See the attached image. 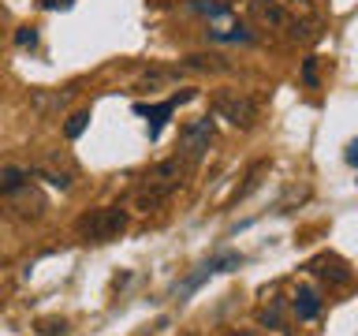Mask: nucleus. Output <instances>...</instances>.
Wrapping results in <instances>:
<instances>
[{
	"mask_svg": "<svg viewBox=\"0 0 358 336\" xmlns=\"http://www.w3.org/2000/svg\"><path fill=\"white\" fill-rule=\"evenodd\" d=\"M127 209L123 206H101V209H90L78 217L75 232L83 235L86 243H108V239H120L123 228H127Z\"/></svg>",
	"mask_w": 358,
	"mask_h": 336,
	"instance_id": "f257e3e1",
	"label": "nucleus"
},
{
	"mask_svg": "<svg viewBox=\"0 0 358 336\" xmlns=\"http://www.w3.org/2000/svg\"><path fill=\"white\" fill-rule=\"evenodd\" d=\"M213 112H217L220 120H228L231 127H254L257 120V101L250 94H243V90H220L217 97H213Z\"/></svg>",
	"mask_w": 358,
	"mask_h": 336,
	"instance_id": "f03ea898",
	"label": "nucleus"
},
{
	"mask_svg": "<svg viewBox=\"0 0 358 336\" xmlns=\"http://www.w3.org/2000/svg\"><path fill=\"white\" fill-rule=\"evenodd\" d=\"M213 142V120H190L183 131H179V157H183L187 164H198L201 157H206Z\"/></svg>",
	"mask_w": 358,
	"mask_h": 336,
	"instance_id": "7ed1b4c3",
	"label": "nucleus"
},
{
	"mask_svg": "<svg viewBox=\"0 0 358 336\" xmlns=\"http://www.w3.org/2000/svg\"><path fill=\"white\" fill-rule=\"evenodd\" d=\"M183 101H194V90H183V94H176V97H168V101H161V105H138L134 112H142V116H150V139H157L161 134V127L168 123V116L183 105Z\"/></svg>",
	"mask_w": 358,
	"mask_h": 336,
	"instance_id": "20e7f679",
	"label": "nucleus"
},
{
	"mask_svg": "<svg viewBox=\"0 0 358 336\" xmlns=\"http://www.w3.org/2000/svg\"><path fill=\"white\" fill-rule=\"evenodd\" d=\"M183 172H187V161H183V157H168V161L153 164L150 172H145L142 183H157V187L179 190V187H183Z\"/></svg>",
	"mask_w": 358,
	"mask_h": 336,
	"instance_id": "39448f33",
	"label": "nucleus"
},
{
	"mask_svg": "<svg viewBox=\"0 0 358 336\" xmlns=\"http://www.w3.org/2000/svg\"><path fill=\"white\" fill-rule=\"evenodd\" d=\"M246 11H250V19L257 22V27H265V30H280V27H287V11L276 4V0H246Z\"/></svg>",
	"mask_w": 358,
	"mask_h": 336,
	"instance_id": "423d86ee",
	"label": "nucleus"
},
{
	"mask_svg": "<svg viewBox=\"0 0 358 336\" xmlns=\"http://www.w3.org/2000/svg\"><path fill=\"white\" fill-rule=\"evenodd\" d=\"M176 190H168V187H157V183H142L138 190H134V206H138L142 213H153V209H161L168 198H172Z\"/></svg>",
	"mask_w": 358,
	"mask_h": 336,
	"instance_id": "0eeeda50",
	"label": "nucleus"
},
{
	"mask_svg": "<svg viewBox=\"0 0 358 336\" xmlns=\"http://www.w3.org/2000/svg\"><path fill=\"white\" fill-rule=\"evenodd\" d=\"M291 307H295V318L299 321H313L321 314V299H317V291H313L310 284H302L295 291V302H291Z\"/></svg>",
	"mask_w": 358,
	"mask_h": 336,
	"instance_id": "6e6552de",
	"label": "nucleus"
},
{
	"mask_svg": "<svg viewBox=\"0 0 358 336\" xmlns=\"http://www.w3.org/2000/svg\"><path fill=\"white\" fill-rule=\"evenodd\" d=\"M313 273L332 280V284H351V273H347L343 262H336V258H321V262H313Z\"/></svg>",
	"mask_w": 358,
	"mask_h": 336,
	"instance_id": "1a4fd4ad",
	"label": "nucleus"
},
{
	"mask_svg": "<svg viewBox=\"0 0 358 336\" xmlns=\"http://www.w3.org/2000/svg\"><path fill=\"white\" fill-rule=\"evenodd\" d=\"M183 67H190V71H228V64H224V56H217V52H209V56H187L183 60Z\"/></svg>",
	"mask_w": 358,
	"mask_h": 336,
	"instance_id": "9d476101",
	"label": "nucleus"
},
{
	"mask_svg": "<svg viewBox=\"0 0 358 336\" xmlns=\"http://www.w3.org/2000/svg\"><path fill=\"white\" fill-rule=\"evenodd\" d=\"M90 127V108H83V112H75V116H67V123H64V134H67V139H78V134H83Z\"/></svg>",
	"mask_w": 358,
	"mask_h": 336,
	"instance_id": "9b49d317",
	"label": "nucleus"
},
{
	"mask_svg": "<svg viewBox=\"0 0 358 336\" xmlns=\"http://www.w3.org/2000/svg\"><path fill=\"white\" fill-rule=\"evenodd\" d=\"M30 176L49 179V183H52V187H60V190L71 187V176H67V172H56V168H30Z\"/></svg>",
	"mask_w": 358,
	"mask_h": 336,
	"instance_id": "f8f14e48",
	"label": "nucleus"
},
{
	"mask_svg": "<svg viewBox=\"0 0 358 336\" xmlns=\"http://www.w3.org/2000/svg\"><path fill=\"white\" fill-rule=\"evenodd\" d=\"M262 325H268V329H280V332H284V302L276 299L268 310H262Z\"/></svg>",
	"mask_w": 358,
	"mask_h": 336,
	"instance_id": "ddd939ff",
	"label": "nucleus"
},
{
	"mask_svg": "<svg viewBox=\"0 0 358 336\" xmlns=\"http://www.w3.org/2000/svg\"><path fill=\"white\" fill-rule=\"evenodd\" d=\"M206 34H209L213 41H243V45H246V41H254V34H250V30H206Z\"/></svg>",
	"mask_w": 358,
	"mask_h": 336,
	"instance_id": "4468645a",
	"label": "nucleus"
},
{
	"mask_svg": "<svg viewBox=\"0 0 358 336\" xmlns=\"http://www.w3.org/2000/svg\"><path fill=\"white\" fill-rule=\"evenodd\" d=\"M15 45H22V49H27V45H38V30H34V27H22V30L15 34Z\"/></svg>",
	"mask_w": 358,
	"mask_h": 336,
	"instance_id": "2eb2a0df",
	"label": "nucleus"
},
{
	"mask_svg": "<svg viewBox=\"0 0 358 336\" xmlns=\"http://www.w3.org/2000/svg\"><path fill=\"white\" fill-rule=\"evenodd\" d=\"M302 83H317V60H313V56H310V60L306 64H302Z\"/></svg>",
	"mask_w": 358,
	"mask_h": 336,
	"instance_id": "dca6fc26",
	"label": "nucleus"
},
{
	"mask_svg": "<svg viewBox=\"0 0 358 336\" xmlns=\"http://www.w3.org/2000/svg\"><path fill=\"white\" fill-rule=\"evenodd\" d=\"M41 332H45V336H64V332H67V325H64V321H45V325H41Z\"/></svg>",
	"mask_w": 358,
	"mask_h": 336,
	"instance_id": "f3484780",
	"label": "nucleus"
},
{
	"mask_svg": "<svg viewBox=\"0 0 358 336\" xmlns=\"http://www.w3.org/2000/svg\"><path fill=\"white\" fill-rule=\"evenodd\" d=\"M343 157H347V164H355V168H358V139L347 146V153H343Z\"/></svg>",
	"mask_w": 358,
	"mask_h": 336,
	"instance_id": "a211bd4d",
	"label": "nucleus"
},
{
	"mask_svg": "<svg viewBox=\"0 0 358 336\" xmlns=\"http://www.w3.org/2000/svg\"><path fill=\"white\" fill-rule=\"evenodd\" d=\"M71 4H75V0H41V8H49V11L52 8H71Z\"/></svg>",
	"mask_w": 358,
	"mask_h": 336,
	"instance_id": "6ab92c4d",
	"label": "nucleus"
},
{
	"mask_svg": "<svg viewBox=\"0 0 358 336\" xmlns=\"http://www.w3.org/2000/svg\"><path fill=\"white\" fill-rule=\"evenodd\" d=\"M228 336H254L250 329H235V332H228Z\"/></svg>",
	"mask_w": 358,
	"mask_h": 336,
	"instance_id": "aec40b11",
	"label": "nucleus"
},
{
	"mask_svg": "<svg viewBox=\"0 0 358 336\" xmlns=\"http://www.w3.org/2000/svg\"><path fill=\"white\" fill-rule=\"evenodd\" d=\"M291 4H310V0H291Z\"/></svg>",
	"mask_w": 358,
	"mask_h": 336,
	"instance_id": "412c9836",
	"label": "nucleus"
}]
</instances>
